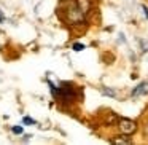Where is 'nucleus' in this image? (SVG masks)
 <instances>
[{
	"instance_id": "7ed1b4c3",
	"label": "nucleus",
	"mask_w": 148,
	"mask_h": 145,
	"mask_svg": "<svg viewBox=\"0 0 148 145\" xmlns=\"http://www.w3.org/2000/svg\"><path fill=\"white\" fill-rule=\"evenodd\" d=\"M23 123H26V124H35V121H34L32 118H29V116H24V118H23Z\"/></svg>"
},
{
	"instance_id": "6e6552de",
	"label": "nucleus",
	"mask_w": 148,
	"mask_h": 145,
	"mask_svg": "<svg viewBox=\"0 0 148 145\" xmlns=\"http://www.w3.org/2000/svg\"><path fill=\"white\" fill-rule=\"evenodd\" d=\"M0 23H3V16L2 14H0Z\"/></svg>"
},
{
	"instance_id": "f03ea898",
	"label": "nucleus",
	"mask_w": 148,
	"mask_h": 145,
	"mask_svg": "<svg viewBox=\"0 0 148 145\" xmlns=\"http://www.w3.org/2000/svg\"><path fill=\"white\" fill-rule=\"evenodd\" d=\"M145 93H148V83H143V85H138V88L137 89H134V96H138V94H145Z\"/></svg>"
},
{
	"instance_id": "39448f33",
	"label": "nucleus",
	"mask_w": 148,
	"mask_h": 145,
	"mask_svg": "<svg viewBox=\"0 0 148 145\" xmlns=\"http://www.w3.org/2000/svg\"><path fill=\"white\" fill-rule=\"evenodd\" d=\"M13 132H14V134H21V132H23V128H19V126H14V128H13Z\"/></svg>"
},
{
	"instance_id": "20e7f679",
	"label": "nucleus",
	"mask_w": 148,
	"mask_h": 145,
	"mask_svg": "<svg viewBox=\"0 0 148 145\" xmlns=\"http://www.w3.org/2000/svg\"><path fill=\"white\" fill-rule=\"evenodd\" d=\"M73 49H75V51H83V49H84V45H81V43H75V45H73Z\"/></svg>"
},
{
	"instance_id": "0eeeda50",
	"label": "nucleus",
	"mask_w": 148,
	"mask_h": 145,
	"mask_svg": "<svg viewBox=\"0 0 148 145\" xmlns=\"http://www.w3.org/2000/svg\"><path fill=\"white\" fill-rule=\"evenodd\" d=\"M142 10H143V13H145V14H147V18H148V10H147V8H145V7H143V8H142Z\"/></svg>"
},
{
	"instance_id": "423d86ee",
	"label": "nucleus",
	"mask_w": 148,
	"mask_h": 145,
	"mask_svg": "<svg viewBox=\"0 0 148 145\" xmlns=\"http://www.w3.org/2000/svg\"><path fill=\"white\" fill-rule=\"evenodd\" d=\"M103 93H105V94H108V96H115V93H113V91L112 89H107V88H105V89H103Z\"/></svg>"
},
{
	"instance_id": "f257e3e1",
	"label": "nucleus",
	"mask_w": 148,
	"mask_h": 145,
	"mask_svg": "<svg viewBox=\"0 0 148 145\" xmlns=\"http://www.w3.org/2000/svg\"><path fill=\"white\" fill-rule=\"evenodd\" d=\"M119 131H121L123 134H131V132L135 131V124L132 121H129V120H123V121L119 123Z\"/></svg>"
}]
</instances>
